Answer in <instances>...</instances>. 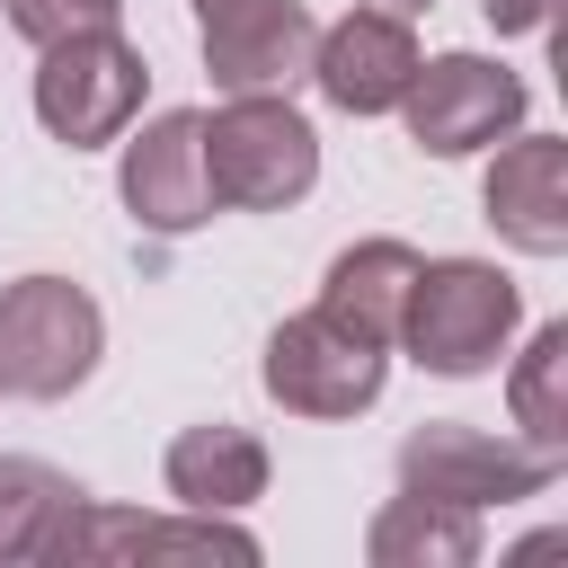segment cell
<instances>
[{"instance_id": "cell-1", "label": "cell", "mask_w": 568, "mask_h": 568, "mask_svg": "<svg viewBox=\"0 0 568 568\" xmlns=\"http://www.w3.org/2000/svg\"><path fill=\"white\" fill-rule=\"evenodd\" d=\"M524 328V293L506 266L488 257H417L408 311H399V346L435 373V382H479L506 364Z\"/></svg>"}, {"instance_id": "cell-2", "label": "cell", "mask_w": 568, "mask_h": 568, "mask_svg": "<svg viewBox=\"0 0 568 568\" xmlns=\"http://www.w3.org/2000/svg\"><path fill=\"white\" fill-rule=\"evenodd\" d=\"M204 186L213 213H284L320 186V133L284 89L222 98L204 115Z\"/></svg>"}, {"instance_id": "cell-3", "label": "cell", "mask_w": 568, "mask_h": 568, "mask_svg": "<svg viewBox=\"0 0 568 568\" xmlns=\"http://www.w3.org/2000/svg\"><path fill=\"white\" fill-rule=\"evenodd\" d=\"M106 355V311L71 275H18L0 284V390L9 399H71Z\"/></svg>"}, {"instance_id": "cell-4", "label": "cell", "mask_w": 568, "mask_h": 568, "mask_svg": "<svg viewBox=\"0 0 568 568\" xmlns=\"http://www.w3.org/2000/svg\"><path fill=\"white\" fill-rule=\"evenodd\" d=\"M142 98H151V62H142V44L124 27H89V36H62V44L36 53V124L62 151L124 142Z\"/></svg>"}, {"instance_id": "cell-5", "label": "cell", "mask_w": 568, "mask_h": 568, "mask_svg": "<svg viewBox=\"0 0 568 568\" xmlns=\"http://www.w3.org/2000/svg\"><path fill=\"white\" fill-rule=\"evenodd\" d=\"M390 470H399L408 497H444V506L488 515V506L541 497L568 470V453H541L524 435H488V426H462V417H426L417 435H399V462Z\"/></svg>"}, {"instance_id": "cell-6", "label": "cell", "mask_w": 568, "mask_h": 568, "mask_svg": "<svg viewBox=\"0 0 568 568\" xmlns=\"http://www.w3.org/2000/svg\"><path fill=\"white\" fill-rule=\"evenodd\" d=\"M257 382H266V399H275L284 417H320V426H337V417H364V408L382 399V382H390V346L337 328V320L311 302V311L275 320V337H266V355H257Z\"/></svg>"}, {"instance_id": "cell-7", "label": "cell", "mask_w": 568, "mask_h": 568, "mask_svg": "<svg viewBox=\"0 0 568 568\" xmlns=\"http://www.w3.org/2000/svg\"><path fill=\"white\" fill-rule=\"evenodd\" d=\"M524 106H532V89L497 53H435V62H417V80L399 98L408 142L426 160H479V151H497L506 133H524Z\"/></svg>"}, {"instance_id": "cell-8", "label": "cell", "mask_w": 568, "mask_h": 568, "mask_svg": "<svg viewBox=\"0 0 568 568\" xmlns=\"http://www.w3.org/2000/svg\"><path fill=\"white\" fill-rule=\"evenodd\" d=\"M115 195L142 231L160 240H186L213 222V186H204V106H160L151 124L133 115L124 142H115Z\"/></svg>"}, {"instance_id": "cell-9", "label": "cell", "mask_w": 568, "mask_h": 568, "mask_svg": "<svg viewBox=\"0 0 568 568\" xmlns=\"http://www.w3.org/2000/svg\"><path fill=\"white\" fill-rule=\"evenodd\" d=\"M417 62H426L417 27L355 0L337 27H320V44H311V89H320L337 115H399Z\"/></svg>"}, {"instance_id": "cell-10", "label": "cell", "mask_w": 568, "mask_h": 568, "mask_svg": "<svg viewBox=\"0 0 568 568\" xmlns=\"http://www.w3.org/2000/svg\"><path fill=\"white\" fill-rule=\"evenodd\" d=\"M204 36V71L222 98H248V89H284L311 80V44H320V18L302 0H231L213 18H195Z\"/></svg>"}, {"instance_id": "cell-11", "label": "cell", "mask_w": 568, "mask_h": 568, "mask_svg": "<svg viewBox=\"0 0 568 568\" xmlns=\"http://www.w3.org/2000/svg\"><path fill=\"white\" fill-rule=\"evenodd\" d=\"M479 213L506 248L559 257L568 248V142L559 133H506L488 178H479Z\"/></svg>"}, {"instance_id": "cell-12", "label": "cell", "mask_w": 568, "mask_h": 568, "mask_svg": "<svg viewBox=\"0 0 568 568\" xmlns=\"http://www.w3.org/2000/svg\"><path fill=\"white\" fill-rule=\"evenodd\" d=\"M266 479H275L266 444H257L248 426H231V417L178 426L169 453H160V488H169V506H186V515H248V506L266 497Z\"/></svg>"}, {"instance_id": "cell-13", "label": "cell", "mask_w": 568, "mask_h": 568, "mask_svg": "<svg viewBox=\"0 0 568 568\" xmlns=\"http://www.w3.org/2000/svg\"><path fill=\"white\" fill-rule=\"evenodd\" d=\"M408 284H417V248L390 240V231H373V240H355V248L328 257V275H320V311H328L337 328L373 337V346H399Z\"/></svg>"}, {"instance_id": "cell-14", "label": "cell", "mask_w": 568, "mask_h": 568, "mask_svg": "<svg viewBox=\"0 0 568 568\" xmlns=\"http://www.w3.org/2000/svg\"><path fill=\"white\" fill-rule=\"evenodd\" d=\"M364 559H373V568H470V559H479V515L399 488L390 506H373Z\"/></svg>"}, {"instance_id": "cell-15", "label": "cell", "mask_w": 568, "mask_h": 568, "mask_svg": "<svg viewBox=\"0 0 568 568\" xmlns=\"http://www.w3.org/2000/svg\"><path fill=\"white\" fill-rule=\"evenodd\" d=\"M89 488L36 453H0V568H36L62 550V524Z\"/></svg>"}, {"instance_id": "cell-16", "label": "cell", "mask_w": 568, "mask_h": 568, "mask_svg": "<svg viewBox=\"0 0 568 568\" xmlns=\"http://www.w3.org/2000/svg\"><path fill=\"white\" fill-rule=\"evenodd\" d=\"M506 417L524 444L568 453V320H541L524 355H506Z\"/></svg>"}, {"instance_id": "cell-17", "label": "cell", "mask_w": 568, "mask_h": 568, "mask_svg": "<svg viewBox=\"0 0 568 568\" xmlns=\"http://www.w3.org/2000/svg\"><path fill=\"white\" fill-rule=\"evenodd\" d=\"M9 27L44 53L62 36H89V27H124V0H9Z\"/></svg>"}, {"instance_id": "cell-18", "label": "cell", "mask_w": 568, "mask_h": 568, "mask_svg": "<svg viewBox=\"0 0 568 568\" xmlns=\"http://www.w3.org/2000/svg\"><path fill=\"white\" fill-rule=\"evenodd\" d=\"M479 18H488L497 36H541V27H550V0H479Z\"/></svg>"}, {"instance_id": "cell-19", "label": "cell", "mask_w": 568, "mask_h": 568, "mask_svg": "<svg viewBox=\"0 0 568 568\" xmlns=\"http://www.w3.org/2000/svg\"><path fill=\"white\" fill-rule=\"evenodd\" d=\"M364 9H390V18H417V9H435V0H364Z\"/></svg>"}, {"instance_id": "cell-20", "label": "cell", "mask_w": 568, "mask_h": 568, "mask_svg": "<svg viewBox=\"0 0 568 568\" xmlns=\"http://www.w3.org/2000/svg\"><path fill=\"white\" fill-rule=\"evenodd\" d=\"M186 9H195V18H213V9H231V0H186Z\"/></svg>"}]
</instances>
